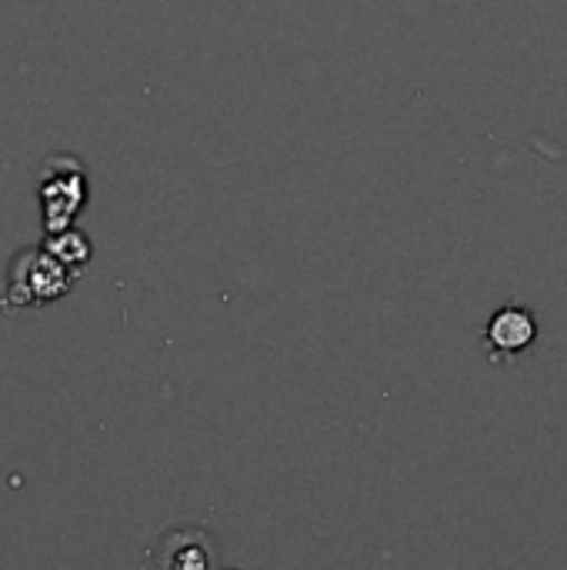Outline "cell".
Masks as SVG:
<instances>
[{"label": "cell", "mask_w": 567, "mask_h": 570, "mask_svg": "<svg viewBox=\"0 0 567 570\" xmlns=\"http://www.w3.org/2000/svg\"><path fill=\"white\" fill-rule=\"evenodd\" d=\"M74 271L63 267L47 247L40 250H23L17 261H13V271H10V291H7V301L10 307L23 304V307H47L53 304L57 297H63L74 284Z\"/></svg>", "instance_id": "1"}, {"label": "cell", "mask_w": 567, "mask_h": 570, "mask_svg": "<svg viewBox=\"0 0 567 570\" xmlns=\"http://www.w3.org/2000/svg\"><path fill=\"white\" fill-rule=\"evenodd\" d=\"M535 341H538V321L521 304H508V307L495 311V317L488 321V331H485V344H488V354L495 364L515 361Z\"/></svg>", "instance_id": "2"}, {"label": "cell", "mask_w": 567, "mask_h": 570, "mask_svg": "<svg viewBox=\"0 0 567 570\" xmlns=\"http://www.w3.org/2000/svg\"><path fill=\"white\" fill-rule=\"evenodd\" d=\"M40 200H43V227L47 234H57L70 227L74 214L84 204V174L80 164H70V170H50L47 180L40 184Z\"/></svg>", "instance_id": "3"}, {"label": "cell", "mask_w": 567, "mask_h": 570, "mask_svg": "<svg viewBox=\"0 0 567 570\" xmlns=\"http://www.w3.org/2000/svg\"><path fill=\"white\" fill-rule=\"evenodd\" d=\"M43 247H47V250L63 264V267H70L74 274H80V267L90 261V240H87L80 230H70V227H63V230L50 234Z\"/></svg>", "instance_id": "4"}, {"label": "cell", "mask_w": 567, "mask_h": 570, "mask_svg": "<svg viewBox=\"0 0 567 570\" xmlns=\"http://www.w3.org/2000/svg\"><path fill=\"white\" fill-rule=\"evenodd\" d=\"M180 551L177 554H164L160 561L177 570L207 568L211 564V551H207V538H201V531H180Z\"/></svg>", "instance_id": "5"}]
</instances>
